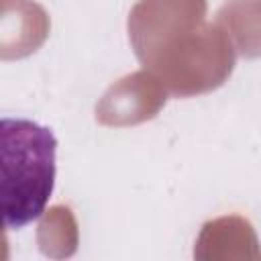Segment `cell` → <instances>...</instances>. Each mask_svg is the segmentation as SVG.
I'll use <instances>...</instances> for the list:
<instances>
[{"label": "cell", "instance_id": "6da1fadb", "mask_svg": "<svg viewBox=\"0 0 261 261\" xmlns=\"http://www.w3.org/2000/svg\"><path fill=\"white\" fill-rule=\"evenodd\" d=\"M2 155V220L8 230L37 220L53 194L57 173V139L51 128L27 120L0 122Z\"/></svg>", "mask_w": 261, "mask_h": 261}]
</instances>
